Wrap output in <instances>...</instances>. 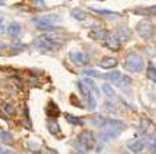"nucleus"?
<instances>
[{
	"mask_svg": "<svg viewBox=\"0 0 156 154\" xmlns=\"http://www.w3.org/2000/svg\"><path fill=\"white\" fill-rule=\"evenodd\" d=\"M63 46V39L52 33H45L36 39V47L41 51H56Z\"/></svg>",
	"mask_w": 156,
	"mask_h": 154,
	"instance_id": "1",
	"label": "nucleus"
},
{
	"mask_svg": "<svg viewBox=\"0 0 156 154\" xmlns=\"http://www.w3.org/2000/svg\"><path fill=\"white\" fill-rule=\"evenodd\" d=\"M95 145V136L91 131H84L81 135L78 136L77 142L74 143L75 150L78 154H85L88 150H91Z\"/></svg>",
	"mask_w": 156,
	"mask_h": 154,
	"instance_id": "2",
	"label": "nucleus"
},
{
	"mask_svg": "<svg viewBox=\"0 0 156 154\" xmlns=\"http://www.w3.org/2000/svg\"><path fill=\"white\" fill-rule=\"evenodd\" d=\"M124 68L130 72H141L144 70V58L140 53L136 51H131L127 56L126 63H124Z\"/></svg>",
	"mask_w": 156,
	"mask_h": 154,
	"instance_id": "3",
	"label": "nucleus"
},
{
	"mask_svg": "<svg viewBox=\"0 0 156 154\" xmlns=\"http://www.w3.org/2000/svg\"><path fill=\"white\" fill-rule=\"evenodd\" d=\"M77 87H78V90H80V93L82 94V97L85 99V101H87L88 110H89V111H95V110H96V100H95L92 92L89 90V87H88L82 80H78L77 82Z\"/></svg>",
	"mask_w": 156,
	"mask_h": 154,
	"instance_id": "4",
	"label": "nucleus"
},
{
	"mask_svg": "<svg viewBox=\"0 0 156 154\" xmlns=\"http://www.w3.org/2000/svg\"><path fill=\"white\" fill-rule=\"evenodd\" d=\"M136 33L140 35L141 39L144 40H148V39L152 38L153 35V25L149 19H142L140 22L136 24Z\"/></svg>",
	"mask_w": 156,
	"mask_h": 154,
	"instance_id": "5",
	"label": "nucleus"
},
{
	"mask_svg": "<svg viewBox=\"0 0 156 154\" xmlns=\"http://www.w3.org/2000/svg\"><path fill=\"white\" fill-rule=\"evenodd\" d=\"M88 35H89L91 39H95V40H101V39L105 40L107 32L105 31V28H102V25H99V24H91V29H89Z\"/></svg>",
	"mask_w": 156,
	"mask_h": 154,
	"instance_id": "6",
	"label": "nucleus"
},
{
	"mask_svg": "<svg viewBox=\"0 0 156 154\" xmlns=\"http://www.w3.org/2000/svg\"><path fill=\"white\" fill-rule=\"evenodd\" d=\"M70 58H71V61L75 65H78V67H84V65H87L88 63H89L88 56L85 54V53H82V51H78V50L71 51V53H70Z\"/></svg>",
	"mask_w": 156,
	"mask_h": 154,
	"instance_id": "7",
	"label": "nucleus"
},
{
	"mask_svg": "<svg viewBox=\"0 0 156 154\" xmlns=\"http://www.w3.org/2000/svg\"><path fill=\"white\" fill-rule=\"evenodd\" d=\"M120 133L121 131H119V129H102L101 133H99V139H101L102 143H106V142L114 140Z\"/></svg>",
	"mask_w": 156,
	"mask_h": 154,
	"instance_id": "8",
	"label": "nucleus"
},
{
	"mask_svg": "<svg viewBox=\"0 0 156 154\" xmlns=\"http://www.w3.org/2000/svg\"><path fill=\"white\" fill-rule=\"evenodd\" d=\"M105 46L113 51H117L120 49V39L116 33H107L105 38Z\"/></svg>",
	"mask_w": 156,
	"mask_h": 154,
	"instance_id": "9",
	"label": "nucleus"
},
{
	"mask_svg": "<svg viewBox=\"0 0 156 154\" xmlns=\"http://www.w3.org/2000/svg\"><path fill=\"white\" fill-rule=\"evenodd\" d=\"M144 145H145V143H144V140H141V139H131V140L127 142V147L135 154H141V151L144 150Z\"/></svg>",
	"mask_w": 156,
	"mask_h": 154,
	"instance_id": "10",
	"label": "nucleus"
},
{
	"mask_svg": "<svg viewBox=\"0 0 156 154\" xmlns=\"http://www.w3.org/2000/svg\"><path fill=\"white\" fill-rule=\"evenodd\" d=\"M117 64H119V61H117L116 58H113V57H103L101 60V63H99V67L105 68V70H112V68L117 67Z\"/></svg>",
	"mask_w": 156,
	"mask_h": 154,
	"instance_id": "11",
	"label": "nucleus"
},
{
	"mask_svg": "<svg viewBox=\"0 0 156 154\" xmlns=\"http://www.w3.org/2000/svg\"><path fill=\"white\" fill-rule=\"evenodd\" d=\"M36 18H38L41 22L49 24V25H55V22H60V21H62V17L53 15V14H48V15H41V17H36Z\"/></svg>",
	"mask_w": 156,
	"mask_h": 154,
	"instance_id": "12",
	"label": "nucleus"
},
{
	"mask_svg": "<svg viewBox=\"0 0 156 154\" xmlns=\"http://www.w3.org/2000/svg\"><path fill=\"white\" fill-rule=\"evenodd\" d=\"M99 78H102V79H106V80H110V82L116 84L117 80L121 78V74H120V71L113 70L112 72H106V74H102Z\"/></svg>",
	"mask_w": 156,
	"mask_h": 154,
	"instance_id": "13",
	"label": "nucleus"
},
{
	"mask_svg": "<svg viewBox=\"0 0 156 154\" xmlns=\"http://www.w3.org/2000/svg\"><path fill=\"white\" fill-rule=\"evenodd\" d=\"M21 31H23V26L18 22H11L9 25V28H7V33H9L10 36H13V38L18 36L20 33H21Z\"/></svg>",
	"mask_w": 156,
	"mask_h": 154,
	"instance_id": "14",
	"label": "nucleus"
},
{
	"mask_svg": "<svg viewBox=\"0 0 156 154\" xmlns=\"http://www.w3.org/2000/svg\"><path fill=\"white\" fill-rule=\"evenodd\" d=\"M71 17L75 19V21H80V22H81V21H85V19H87V13H85L82 9H78L77 7V9L71 10Z\"/></svg>",
	"mask_w": 156,
	"mask_h": 154,
	"instance_id": "15",
	"label": "nucleus"
},
{
	"mask_svg": "<svg viewBox=\"0 0 156 154\" xmlns=\"http://www.w3.org/2000/svg\"><path fill=\"white\" fill-rule=\"evenodd\" d=\"M102 90H103L105 96L109 97V99H114V96H116V92H114V89L112 87L110 84H103L102 85Z\"/></svg>",
	"mask_w": 156,
	"mask_h": 154,
	"instance_id": "16",
	"label": "nucleus"
},
{
	"mask_svg": "<svg viewBox=\"0 0 156 154\" xmlns=\"http://www.w3.org/2000/svg\"><path fill=\"white\" fill-rule=\"evenodd\" d=\"M92 11H95V13L101 14V15H105L107 17V18H116V17H119V14L114 13V11H109V10H102V9H91Z\"/></svg>",
	"mask_w": 156,
	"mask_h": 154,
	"instance_id": "17",
	"label": "nucleus"
},
{
	"mask_svg": "<svg viewBox=\"0 0 156 154\" xmlns=\"http://www.w3.org/2000/svg\"><path fill=\"white\" fill-rule=\"evenodd\" d=\"M84 84L87 85L88 87H89V90H91V92H95V93H96L98 96H99L101 90H99V87H98V86H96V84L94 82V79H91V78H85V79H84Z\"/></svg>",
	"mask_w": 156,
	"mask_h": 154,
	"instance_id": "18",
	"label": "nucleus"
},
{
	"mask_svg": "<svg viewBox=\"0 0 156 154\" xmlns=\"http://www.w3.org/2000/svg\"><path fill=\"white\" fill-rule=\"evenodd\" d=\"M145 143L146 146L149 147V150L152 151V153H156V138L155 136H146L145 138Z\"/></svg>",
	"mask_w": 156,
	"mask_h": 154,
	"instance_id": "19",
	"label": "nucleus"
},
{
	"mask_svg": "<svg viewBox=\"0 0 156 154\" xmlns=\"http://www.w3.org/2000/svg\"><path fill=\"white\" fill-rule=\"evenodd\" d=\"M114 85H116V86H119V87H127V86H130V85H131V78H128L127 75H121V78L117 80Z\"/></svg>",
	"mask_w": 156,
	"mask_h": 154,
	"instance_id": "20",
	"label": "nucleus"
},
{
	"mask_svg": "<svg viewBox=\"0 0 156 154\" xmlns=\"http://www.w3.org/2000/svg\"><path fill=\"white\" fill-rule=\"evenodd\" d=\"M66 121L67 122H70L71 125H80L81 126L82 124H84V121H82L81 118H78V117H74V115H71V114H66Z\"/></svg>",
	"mask_w": 156,
	"mask_h": 154,
	"instance_id": "21",
	"label": "nucleus"
},
{
	"mask_svg": "<svg viewBox=\"0 0 156 154\" xmlns=\"http://www.w3.org/2000/svg\"><path fill=\"white\" fill-rule=\"evenodd\" d=\"M48 129L52 135H56V133H60V126L56 121H48Z\"/></svg>",
	"mask_w": 156,
	"mask_h": 154,
	"instance_id": "22",
	"label": "nucleus"
},
{
	"mask_svg": "<svg viewBox=\"0 0 156 154\" xmlns=\"http://www.w3.org/2000/svg\"><path fill=\"white\" fill-rule=\"evenodd\" d=\"M146 77L156 84V67L155 65H152V64L148 65V68H146Z\"/></svg>",
	"mask_w": 156,
	"mask_h": 154,
	"instance_id": "23",
	"label": "nucleus"
},
{
	"mask_svg": "<svg viewBox=\"0 0 156 154\" xmlns=\"http://www.w3.org/2000/svg\"><path fill=\"white\" fill-rule=\"evenodd\" d=\"M2 108H3V111L6 112L7 115H13L14 112H16V107L11 103H4L3 106H2Z\"/></svg>",
	"mask_w": 156,
	"mask_h": 154,
	"instance_id": "24",
	"label": "nucleus"
},
{
	"mask_svg": "<svg viewBox=\"0 0 156 154\" xmlns=\"http://www.w3.org/2000/svg\"><path fill=\"white\" fill-rule=\"evenodd\" d=\"M0 139H2V142H3V143H6V145L13 143V136H11V133H9V132H4V131L2 132Z\"/></svg>",
	"mask_w": 156,
	"mask_h": 154,
	"instance_id": "25",
	"label": "nucleus"
},
{
	"mask_svg": "<svg viewBox=\"0 0 156 154\" xmlns=\"http://www.w3.org/2000/svg\"><path fill=\"white\" fill-rule=\"evenodd\" d=\"M128 36H130V33H128V31H127L126 26H120V28H119V39L127 40V39H128Z\"/></svg>",
	"mask_w": 156,
	"mask_h": 154,
	"instance_id": "26",
	"label": "nucleus"
},
{
	"mask_svg": "<svg viewBox=\"0 0 156 154\" xmlns=\"http://www.w3.org/2000/svg\"><path fill=\"white\" fill-rule=\"evenodd\" d=\"M28 147L31 151H39V149H41V145H39L38 142L35 140H28Z\"/></svg>",
	"mask_w": 156,
	"mask_h": 154,
	"instance_id": "27",
	"label": "nucleus"
},
{
	"mask_svg": "<svg viewBox=\"0 0 156 154\" xmlns=\"http://www.w3.org/2000/svg\"><path fill=\"white\" fill-rule=\"evenodd\" d=\"M84 74L87 75V77H96V78L101 77V74H99L96 70H92V68H91V70H85Z\"/></svg>",
	"mask_w": 156,
	"mask_h": 154,
	"instance_id": "28",
	"label": "nucleus"
},
{
	"mask_svg": "<svg viewBox=\"0 0 156 154\" xmlns=\"http://www.w3.org/2000/svg\"><path fill=\"white\" fill-rule=\"evenodd\" d=\"M11 47L14 49V50H25L27 49V46L25 45H23V43H13V45H11Z\"/></svg>",
	"mask_w": 156,
	"mask_h": 154,
	"instance_id": "29",
	"label": "nucleus"
},
{
	"mask_svg": "<svg viewBox=\"0 0 156 154\" xmlns=\"http://www.w3.org/2000/svg\"><path fill=\"white\" fill-rule=\"evenodd\" d=\"M7 32V28L3 25V24H0V35H3V33Z\"/></svg>",
	"mask_w": 156,
	"mask_h": 154,
	"instance_id": "30",
	"label": "nucleus"
},
{
	"mask_svg": "<svg viewBox=\"0 0 156 154\" xmlns=\"http://www.w3.org/2000/svg\"><path fill=\"white\" fill-rule=\"evenodd\" d=\"M0 154H9V150L6 147H3V146H0Z\"/></svg>",
	"mask_w": 156,
	"mask_h": 154,
	"instance_id": "31",
	"label": "nucleus"
},
{
	"mask_svg": "<svg viewBox=\"0 0 156 154\" xmlns=\"http://www.w3.org/2000/svg\"><path fill=\"white\" fill-rule=\"evenodd\" d=\"M45 154H58L57 151H55V150H52V149H48V150L45 151Z\"/></svg>",
	"mask_w": 156,
	"mask_h": 154,
	"instance_id": "32",
	"label": "nucleus"
},
{
	"mask_svg": "<svg viewBox=\"0 0 156 154\" xmlns=\"http://www.w3.org/2000/svg\"><path fill=\"white\" fill-rule=\"evenodd\" d=\"M34 4H39V7H41V6H45V2H38V0H35Z\"/></svg>",
	"mask_w": 156,
	"mask_h": 154,
	"instance_id": "33",
	"label": "nucleus"
},
{
	"mask_svg": "<svg viewBox=\"0 0 156 154\" xmlns=\"http://www.w3.org/2000/svg\"><path fill=\"white\" fill-rule=\"evenodd\" d=\"M4 47H6V45H4V43H0V50H3Z\"/></svg>",
	"mask_w": 156,
	"mask_h": 154,
	"instance_id": "34",
	"label": "nucleus"
},
{
	"mask_svg": "<svg viewBox=\"0 0 156 154\" xmlns=\"http://www.w3.org/2000/svg\"><path fill=\"white\" fill-rule=\"evenodd\" d=\"M3 21H4V17H3V15H2V14H0V24L3 22Z\"/></svg>",
	"mask_w": 156,
	"mask_h": 154,
	"instance_id": "35",
	"label": "nucleus"
},
{
	"mask_svg": "<svg viewBox=\"0 0 156 154\" xmlns=\"http://www.w3.org/2000/svg\"><path fill=\"white\" fill-rule=\"evenodd\" d=\"M2 132H3V131H2V129H0V135H2Z\"/></svg>",
	"mask_w": 156,
	"mask_h": 154,
	"instance_id": "36",
	"label": "nucleus"
},
{
	"mask_svg": "<svg viewBox=\"0 0 156 154\" xmlns=\"http://www.w3.org/2000/svg\"><path fill=\"white\" fill-rule=\"evenodd\" d=\"M9 154H14V153H9Z\"/></svg>",
	"mask_w": 156,
	"mask_h": 154,
	"instance_id": "37",
	"label": "nucleus"
}]
</instances>
